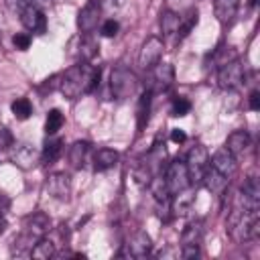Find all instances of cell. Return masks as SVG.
Returning <instances> with one entry per match:
<instances>
[{
    "instance_id": "6da1fadb",
    "label": "cell",
    "mask_w": 260,
    "mask_h": 260,
    "mask_svg": "<svg viewBox=\"0 0 260 260\" xmlns=\"http://www.w3.org/2000/svg\"><path fill=\"white\" fill-rule=\"evenodd\" d=\"M100 81V69L91 65L89 61H79L77 65H71L59 81V89L65 98L75 100L83 93H89Z\"/></svg>"
},
{
    "instance_id": "7a4b0ae2",
    "label": "cell",
    "mask_w": 260,
    "mask_h": 260,
    "mask_svg": "<svg viewBox=\"0 0 260 260\" xmlns=\"http://www.w3.org/2000/svg\"><path fill=\"white\" fill-rule=\"evenodd\" d=\"M49 225H51V221H49V217L43 211H37L32 215H28L26 221H24L22 234L12 244V254H18V256L20 254H30L35 244L41 238H45V234L49 232Z\"/></svg>"
},
{
    "instance_id": "3957f363",
    "label": "cell",
    "mask_w": 260,
    "mask_h": 260,
    "mask_svg": "<svg viewBox=\"0 0 260 260\" xmlns=\"http://www.w3.org/2000/svg\"><path fill=\"white\" fill-rule=\"evenodd\" d=\"M110 89L116 100H128L138 89V77L124 65H118L110 75Z\"/></svg>"
},
{
    "instance_id": "277c9868",
    "label": "cell",
    "mask_w": 260,
    "mask_h": 260,
    "mask_svg": "<svg viewBox=\"0 0 260 260\" xmlns=\"http://www.w3.org/2000/svg\"><path fill=\"white\" fill-rule=\"evenodd\" d=\"M185 167H187V173H189V183L191 185H201L203 175H205V171L209 167V154H207V150L201 144H195L189 150V154H187Z\"/></svg>"
},
{
    "instance_id": "5b68a950",
    "label": "cell",
    "mask_w": 260,
    "mask_h": 260,
    "mask_svg": "<svg viewBox=\"0 0 260 260\" xmlns=\"http://www.w3.org/2000/svg\"><path fill=\"white\" fill-rule=\"evenodd\" d=\"M201 238H203V223L199 219L187 223L183 234H181V256L183 258H197L199 248H201Z\"/></svg>"
},
{
    "instance_id": "8992f818",
    "label": "cell",
    "mask_w": 260,
    "mask_h": 260,
    "mask_svg": "<svg viewBox=\"0 0 260 260\" xmlns=\"http://www.w3.org/2000/svg\"><path fill=\"white\" fill-rule=\"evenodd\" d=\"M217 81H219V87H223V89H236L238 85H242V81H244V65H242V61L234 57V59L225 61L223 65H219Z\"/></svg>"
},
{
    "instance_id": "52a82bcc",
    "label": "cell",
    "mask_w": 260,
    "mask_h": 260,
    "mask_svg": "<svg viewBox=\"0 0 260 260\" xmlns=\"http://www.w3.org/2000/svg\"><path fill=\"white\" fill-rule=\"evenodd\" d=\"M165 181H167V187H169V193L171 195H177L181 191H187V187L191 183H189V173H187L185 162L183 160H173L169 165V169H167Z\"/></svg>"
},
{
    "instance_id": "ba28073f",
    "label": "cell",
    "mask_w": 260,
    "mask_h": 260,
    "mask_svg": "<svg viewBox=\"0 0 260 260\" xmlns=\"http://www.w3.org/2000/svg\"><path fill=\"white\" fill-rule=\"evenodd\" d=\"M160 55H162V41H160L158 37H148V39L142 43V47H140V53H138V67L144 69V71L152 69V67L158 63Z\"/></svg>"
},
{
    "instance_id": "9c48e42d",
    "label": "cell",
    "mask_w": 260,
    "mask_h": 260,
    "mask_svg": "<svg viewBox=\"0 0 260 260\" xmlns=\"http://www.w3.org/2000/svg\"><path fill=\"white\" fill-rule=\"evenodd\" d=\"M100 20H102V4L98 0H89L77 14V28L87 35L98 28Z\"/></svg>"
},
{
    "instance_id": "30bf717a",
    "label": "cell",
    "mask_w": 260,
    "mask_h": 260,
    "mask_svg": "<svg viewBox=\"0 0 260 260\" xmlns=\"http://www.w3.org/2000/svg\"><path fill=\"white\" fill-rule=\"evenodd\" d=\"M209 165H211L217 173H221L228 181L238 173V158H236L225 146H223V148H217V150L211 154Z\"/></svg>"
},
{
    "instance_id": "8fae6325",
    "label": "cell",
    "mask_w": 260,
    "mask_h": 260,
    "mask_svg": "<svg viewBox=\"0 0 260 260\" xmlns=\"http://www.w3.org/2000/svg\"><path fill=\"white\" fill-rule=\"evenodd\" d=\"M20 22L26 30H32V32H39V35H43L47 30V18L35 4L24 6L20 10Z\"/></svg>"
},
{
    "instance_id": "7c38bea8",
    "label": "cell",
    "mask_w": 260,
    "mask_h": 260,
    "mask_svg": "<svg viewBox=\"0 0 260 260\" xmlns=\"http://www.w3.org/2000/svg\"><path fill=\"white\" fill-rule=\"evenodd\" d=\"M126 246V250L122 252V256L126 254V256H130V258H144L146 254H150V250H152V242H150V238L144 234V232H136L130 240H128V244H124Z\"/></svg>"
},
{
    "instance_id": "4fadbf2b",
    "label": "cell",
    "mask_w": 260,
    "mask_h": 260,
    "mask_svg": "<svg viewBox=\"0 0 260 260\" xmlns=\"http://www.w3.org/2000/svg\"><path fill=\"white\" fill-rule=\"evenodd\" d=\"M47 191L55 199H67L71 193V179L67 173H53L47 179Z\"/></svg>"
},
{
    "instance_id": "5bb4252c",
    "label": "cell",
    "mask_w": 260,
    "mask_h": 260,
    "mask_svg": "<svg viewBox=\"0 0 260 260\" xmlns=\"http://www.w3.org/2000/svg\"><path fill=\"white\" fill-rule=\"evenodd\" d=\"M250 146H252V138H250V134H248L246 130H236V132H232V134L228 136V140H225V148H228L236 158H242V156L250 150Z\"/></svg>"
},
{
    "instance_id": "9a60e30c",
    "label": "cell",
    "mask_w": 260,
    "mask_h": 260,
    "mask_svg": "<svg viewBox=\"0 0 260 260\" xmlns=\"http://www.w3.org/2000/svg\"><path fill=\"white\" fill-rule=\"evenodd\" d=\"M238 6H240V0H213V12L221 26H225L234 20Z\"/></svg>"
},
{
    "instance_id": "2e32d148",
    "label": "cell",
    "mask_w": 260,
    "mask_h": 260,
    "mask_svg": "<svg viewBox=\"0 0 260 260\" xmlns=\"http://www.w3.org/2000/svg\"><path fill=\"white\" fill-rule=\"evenodd\" d=\"M201 183H203V185L207 187V191H211L213 195H223L230 181L209 165L207 171H205V175H203V181H201Z\"/></svg>"
},
{
    "instance_id": "e0dca14e",
    "label": "cell",
    "mask_w": 260,
    "mask_h": 260,
    "mask_svg": "<svg viewBox=\"0 0 260 260\" xmlns=\"http://www.w3.org/2000/svg\"><path fill=\"white\" fill-rule=\"evenodd\" d=\"M73 41L77 43V51H73V55H75L79 61H91V59L98 55V43L89 37V32H87V35L83 32V37L79 35V37H75Z\"/></svg>"
},
{
    "instance_id": "ac0fdd59",
    "label": "cell",
    "mask_w": 260,
    "mask_h": 260,
    "mask_svg": "<svg viewBox=\"0 0 260 260\" xmlns=\"http://www.w3.org/2000/svg\"><path fill=\"white\" fill-rule=\"evenodd\" d=\"M152 81H154V89L165 91L167 87H171V83L175 81V71L169 63H156V69L152 73Z\"/></svg>"
},
{
    "instance_id": "d6986e66",
    "label": "cell",
    "mask_w": 260,
    "mask_h": 260,
    "mask_svg": "<svg viewBox=\"0 0 260 260\" xmlns=\"http://www.w3.org/2000/svg\"><path fill=\"white\" fill-rule=\"evenodd\" d=\"M118 158H120V154L114 148H100L93 154V167H95V171H108V169L116 167Z\"/></svg>"
},
{
    "instance_id": "ffe728a7",
    "label": "cell",
    "mask_w": 260,
    "mask_h": 260,
    "mask_svg": "<svg viewBox=\"0 0 260 260\" xmlns=\"http://www.w3.org/2000/svg\"><path fill=\"white\" fill-rule=\"evenodd\" d=\"M89 152H91L89 142H73L71 148H69V160H71V165L75 169H81L87 162Z\"/></svg>"
},
{
    "instance_id": "44dd1931",
    "label": "cell",
    "mask_w": 260,
    "mask_h": 260,
    "mask_svg": "<svg viewBox=\"0 0 260 260\" xmlns=\"http://www.w3.org/2000/svg\"><path fill=\"white\" fill-rule=\"evenodd\" d=\"M179 22H181V16L175 14L173 10H165L160 14V28H162V37L169 39V37H177L179 32Z\"/></svg>"
},
{
    "instance_id": "7402d4cb",
    "label": "cell",
    "mask_w": 260,
    "mask_h": 260,
    "mask_svg": "<svg viewBox=\"0 0 260 260\" xmlns=\"http://www.w3.org/2000/svg\"><path fill=\"white\" fill-rule=\"evenodd\" d=\"M150 100H152V89H146L140 100H138V108H136V120H138V130H142L148 122V114H150Z\"/></svg>"
},
{
    "instance_id": "603a6c76",
    "label": "cell",
    "mask_w": 260,
    "mask_h": 260,
    "mask_svg": "<svg viewBox=\"0 0 260 260\" xmlns=\"http://www.w3.org/2000/svg\"><path fill=\"white\" fill-rule=\"evenodd\" d=\"M61 146H63V142H61L59 138L47 140L45 146H43V152H41V160H43L45 165H53V162L59 158V154H61Z\"/></svg>"
},
{
    "instance_id": "cb8c5ba5",
    "label": "cell",
    "mask_w": 260,
    "mask_h": 260,
    "mask_svg": "<svg viewBox=\"0 0 260 260\" xmlns=\"http://www.w3.org/2000/svg\"><path fill=\"white\" fill-rule=\"evenodd\" d=\"M30 256L37 258V260H49V258L55 256V244L51 240H47V238H41L35 244V248L30 250Z\"/></svg>"
},
{
    "instance_id": "d4e9b609",
    "label": "cell",
    "mask_w": 260,
    "mask_h": 260,
    "mask_svg": "<svg viewBox=\"0 0 260 260\" xmlns=\"http://www.w3.org/2000/svg\"><path fill=\"white\" fill-rule=\"evenodd\" d=\"M14 162L18 165V167H22V169H28L32 162H35V150L30 148V146H26V144H20V146H16L14 148Z\"/></svg>"
},
{
    "instance_id": "484cf974",
    "label": "cell",
    "mask_w": 260,
    "mask_h": 260,
    "mask_svg": "<svg viewBox=\"0 0 260 260\" xmlns=\"http://www.w3.org/2000/svg\"><path fill=\"white\" fill-rule=\"evenodd\" d=\"M197 24V10H189L185 16H181V22H179V32H177V39L181 41V39H185L189 32H191V28Z\"/></svg>"
},
{
    "instance_id": "4316f807",
    "label": "cell",
    "mask_w": 260,
    "mask_h": 260,
    "mask_svg": "<svg viewBox=\"0 0 260 260\" xmlns=\"http://www.w3.org/2000/svg\"><path fill=\"white\" fill-rule=\"evenodd\" d=\"M10 110H12V114H14L16 120H26V118L32 114V106H30V102H28L26 98L14 100L12 106H10Z\"/></svg>"
},
{
    "instance_id": "83f0119b",
    "label": "cell",
    "mask_w": 260,
    "mask_h": 260,
    "mask_svg": "<svg viewBox=\"0 0 260 260\" xmlns=\"http://www.w3.org/2000/svg\"><path fill=\"white\" fill-rule=\"evenodd\" d=\"M61 126H63V114H61L59 110H51V112L47 114V120H45V132L51 136V134H55Z\"/></svg>"
},
{
    "instance_id": "f1b7e54d",
    "label": "cell",
    "mask_w": 260,
    "mask_h": 260,
    "mask_svg": "<svg viewBox=\"0 0 260 260\" xmlns=\"http://www.w3.org/2000/svg\"><path fill=\"white\" fill-rule=\"evenodd\" d=\"M189 110H191L189 100H185V98H175L173 100V106H171L173 116H185V114H189Z\"/></svg>"
},
{
    "instance_id": "f546056e",
    "label": "cell",
    "mask_w": 260,
    "mask_h": 260,
    "mask_svg": "<svg viewBox=\"0 0 260 260\" xmlns=\"http://www.w3.org/2000/svg\"><path fill=\"white\" fill-rule=\"evenodd\" d=\"M12 43H14V47H16V49L26 51V49L30 47V35H26V32H18V35H14Z\"/></svg>"
},
{
    "instance_id": "4dcf8cb0",
    "label": "cell",
    "mask_w": 260,
    "mask_h": 260,
    "mask_svg": "<svg viewBox=\"0 0 260 260\" xmlns=\"http://www.w3.org/2000/svg\"><path fill=\"white\" fill-rule=\"evenodd\" d=\"M118 28H120V24L110 18V20H106V22L102 24V35H104V37H116Z\"/></svg>"
},
{
    "instance_id": "1f68e13d",
    "label": "cell",
    "mask_w": 260,
    "mask_h": 260,
    "mask_svg": "<svg viewBox=\"0 0 260 260\" xmlns=\"http://www.w3.org/2000/svg\"><path fill=\"white\" fill-rule=\"evenodd\" d=\"M248 104H250V110H254V112L260 110V91L254 89V91L250 93V98H248Z\"/></svg>"
},
{
    "instance_id": "d6a6232c",
    "label": "cell",
    "mask_w": 260,
    "mask_h": 260,
    "mask_svg": "<svg viewBox=\"0 0 260 260\" xmlns=\"http://www.w3.org/2000/svg\"><path fill=\"white\" fill-rule=\"evenodd\" d=\"M185 138H187L185 132L179 130V128H175V130L171 132V140H173V142H185Z\"/></svg>"
},
{
    "instance_id": "836d02e7",
    "label": "cell",
    "mask_w": 260,
    "mask_h": 260,
    "mask_svg": "<svg viewBox=\"0 0 260 260\" xmlns=\"http://www.w3.org/2000/svg\"><path fill=\"white\" fill-rule=\"evenodd\" d=\"M8 205H10V201H8V197L0 193V215H2V213H4L6 209H8Z\"/></svg>"
},
{
    "instance_id": "e575fe53",
    "label": "cell",
    "mask_w": 260,
    "mask_h": 260,
    "mask_svg": "<svg viewBox=\"0 0 260 260\" xmlns=\"http://www.w3.org/2000/svg\"><path fill=\"white\" fill-rule=\"evenodd\" d=\"M4 228H6V221H4V217H2V215H0V234H2V232H4Z\"/></svg>"
},
{
    "instance_id": "d590c367",
    "label": "cell",
    "mask_w": 260,
    "mask_h": 260,
    "mask_svg": "<svg viewBox=\"0 0 260 260\" xmlns=\"http://www.w3.org/2000/svg\"><path fill=\"white\" fill-rule=\"evenodd\" d=\"M256 2H258V0H250V4H252V6H254V4H256Z\"/></svg>"
}]
</instances>
